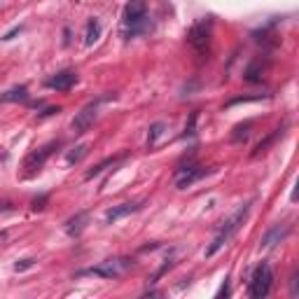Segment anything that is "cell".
Returning a JSON list of instances; mask_svg holds the SVG:
<instances>
[{
	"label": "cell",
	"mask_w": 299,
	"mask_h": 299,
	"mask_svg": "<svg viewBox=\"0 0 299 299\" xmlns=\"http://www.w3.org/2000/svg\"><path fill=\"white\" fill-rule=\"evenodd\" d=\"M124 26H127V35H140L152 28L145 0H129L124 7Z\"/></svg>",
	"instance_id": "obj_1"
},
{
	"label": "cell",
	"mask_w": 299,
	"mask_h": 299,
	"mask_svg": "<svg viewBox=\"0 0 299 299\" xmlns=\"http://www.w3.org/2000/svg\"><path fill=\"white\" fill-rule=\"evenodd\" d=\"M248 211H250V203L241 206V208H238V211H236L234 215H231L229 220H224V222H222V227H220V231H218V236H215V241L206 248V257H213V255L218 253L220 248H224V243L229 241L231 236H234L236 231H238V227L243 224V220H246Z\"/></svg>",
	"instance_id": "obj_2"
},
{
	"label": "cell",
	"mask_w": 299,
	"mask_h": 299,
	"mask_svg": "<svg viewBox=\"0 0 299 299\" xmlns=\"http://www.w3.org/2000/svg\"><path fill=\"white\" fill-rule=\"evenodd\" d=\"M129 269H133V259L129 257H117V259H105L96 266L82 269L77 276H101V278H119L124 276Z\"/></svg>",
	"instance_id": "obj_3"
},
{
	"label": "cell",
	"mask_w": 299,
	"mask_h": 299,
	"mask_svg": "<svg viewBox=\"0 0 299 299\" xmlns=\"http://www.w3.org/2000/svg\"><path fill=\"white\" fill-rule=\"evenodd\" d=\"M271 285H274V271H271L269 262H262L257 269L253 271V278H250V297L253 299H262L271 292Z\"/></svg>",
	"instance_id": "obj_4"
},
{
	"label": "cell",
	"mask_w": 299,
	"mask_h": 299,
	"mask_svg": "<svg viewBox=\"0 0 299 299\" xmlns=\"http://www.w3.org/2000/svg\"><path fill=\"white\" fill-rule=\"evenodd\" d=\"M58 140H52V143H47V145H42L40 150H33L26 159H23V168H26V173H35V171H40L42 166H45V161L49 159V157L54 155L58 150Z\"/></svg>",
	"instance_id": "obj_5"
},
{
	"label": "cell",
	"mask_w": 299,
	"mask_h": 299,
	"mask_svg": "<svg viewBox=\"0 0 299 299\" xmlns=\"http://www.w3.org/2000/svg\"><path fill=\"white\" fill-rule=\"evenodd\" d=\"M101 101L103 98H96V101H92V103H86L84 108L75 115V119H73V133H84V131H89V127L94 124V119H96V115H98V105H101Z\"/></svg>",
	"instance_id": "obj_6"
},
{
	"label": "cell",
	"mask_w": 299,
	"mask_h": 299,
	"mask_svg": "<svg viewBox=\"0 0 299 299\" xmlns=\"http://www.w3.org/2000/svg\"><path fill=\"white\" fill-rule=\"evenodd\" d=\"M190 45L196 49L199 56H208V45H211V21L196 23L190 31Z\"/></svg>",
	"instance_id": "obj_7"
},
{
	"label": "cell",
	"mask_w": 299,
	"mask_h": 299,
	"mask_svg": "<svg viewBox=\"0 0 299 299\" xmlns=\"http://www.w3.org/2000/svg\"><path fill=\"white\" fill-rule=\"evenodd\" d=\"M75 82H77V73L75 70H61V73L47 77L45 86L47 89H56V92H68V89H73Z\"/></svg>",
	"instance_id": "obj_8"
},
{
	"label": "cell",
	"mask_w": 299,
	"mask_h": 299,
	"mask_svg": "<svg viewBox=\"0 0 299 299\" xmlns=\"http://www.w3.org/2000/svg\"><path fill=\"white\" fill-rule=\"evenodd\" d=\"M206 168H201V166H185V168H180L178 171V175H175V187L178 190H187L190 185H194L196 180H201L203 175H206Z\"/></svg>",
	"instance_id": "obj_9"
},
{
	"label": "cell",
	"mask_w": 299,
	"mask_h": 299,
	"mask_svg": "<svg viewBox=\"0 0 299 299\" xmlns=\"http://www.w3.org/2000/svg\"><path fill=\"white\" fill-rule=\"evenodd\" d=\"M140 208H143V203H140V201L119 203V206H112L108 213H105V220H108V222H117V220L127 218V215H131V213H138Z\"/></svg>",
	"instance_id": "obj_10"
},
{
	"label": "cell",
	"mask_w": 299,
	"mask_h": 299,
	"mask_svg": "<svg viewBox=\"0 0 299 299\" xmlns=\"http://www.w3.org/2000/svg\"><path fill=\"white\" fill-rule=\"evenodd\" d=\"M288 234H290V227H288V224H274V227H271V229L266 231L264 236H262V248L276 246V243H281Z\"/></svg>",
	"instance_id": "obj_11"
},
{
	"label": "cell",
	"mask_w": 299,
	"mask_h": 299,
	"mask_svg": "<svg viewBox=\"0 0 299 299\" xmlns=\"http://www.w3.org/2000/svg\"><path fill=\"white\" fill-rule=\"evenodd\" d=\"M86 220H89V213H86V211L77 213L75 218H70L68 222H66V231H68L70 236H80V234H82V229L86 227Z\"/></svg>",
	"instance_id": "obj_12"
},
{
	"label": "cell",
	"mask_w": 299,
	"mask_h": 299,
	"mask_svg": "<svg viewBox=\"0 0 299 299\" xmlns=\"http://www.w3.org/2000/svg\"><path fill=\"white\" fill-rule=\"evenodd\" d=\"M283 133H285V127H281V129H276V131H274V133H269V136H266L264 140H259V143L255 145V150H253V155H250V157H259V155H264L266 150H269L271 145L276 143V140L281 138Z\"/></svg>",
	"instance_id": "obj_13"
},
{
	"label": "cell",
	"mask_w": 299,
	"mask_h": 299,
	"mask_svg": "<svg viewBox=\"0 0 299 299\" xmlns=\"http://www.w3.org/2000/svg\"><path fill=\"white\" fill-rule=\"evenodd\" d=\"M28 98V86H12L5 94H0V101L3 103H17V101H26Z\"/></svg>",
	"instance_id": "obj_14"
},
{
	"label": "cell",
	"mask_w": 299,
	"mask_h": 299,
	"mask_svg": "<svg viewBox=\"0 0 299 299\" xmlns=\"http://www.w3.org/2000/svg\"><path fill=\"white\" fill-rule=\"evenodd\" d=\"M122 159H124V155H119V157H108V159H103L101 164H96L92 171H86V180H92V178H96V175H101V173H103L108 166H115L117 161H122Z\"/></svg>",
	"instance_id": "obj_15"
},
{
	"label": "cell",
	"mask_w": 299,
	"mask_h": 299,
	"mask_svg": "<svg viewBox=\"0 0 299 299\" xmlns=\"http://www.w3.org/2000/svg\"><path fill=\"white\" fill-rule=\"evenodd\" d=\"M101 38V21L98 19H92V21L86 23V35H84V45L92 47L94 42Z\"/></svg>",
	"instance_id": "obj_16"
},
{
	"label": "cell",
	"mask_w": 299,
	"mask_h": 299,
	"mask_svg": "<svg viewBox=\"0 0 299 299\" xmlns=\"http://www.w3.org/2000/svg\"><path fill=\"white\" fill-rule=\"evenodd\" d=\"M253 124L255 122H243V124H238V127L234 129V133H231V140L234 143H243V140H248L250 138V129H253Z\"/></svg>",
	"instance_id": "obj_17"
},
{
	"label": "cell",
	"mask_w": 299,
	"mask_h": 299,
	"mask_svg": "<svg viewBox=\"0 0 299 299\" xmlns=\"http://www.w3.org/2000/svg\"><path fill=\"white\" fill-rule=\"evenodd\" d=\"M164 131H166V124H164V122H155V124L147 129V143L155 145L157 140L164 136Z\"/></svg>",
	"instance_id": "obj_18"
},
{
	"label": "cell",
	"mask_w": 299,
	"mask_h": 299,
	"mask_svg": "<svg viewBox=\"0 0 299 299\" xmlns=\"http://www.w3.org/2000/svg\"><path fill=\"white\" fill-rule=\"evenodd\" d=\"M86 152H89V147H86V145H77V147H73V152H68L66 161H68L70 166H73V164H80V161L86 157Z\"/></svg>",
	"instance_id": "obj_19"
},
{
	"label": "cell",
	"mask_w": 299,
	"mask_h": 299,
	"mask_svg": "<svg viewBox=\"0 0 299 299\" xmlns=\"http://www.w3.org/2000/svg\"><path fill=\"white\" fill-rule=\"evenodd\" d=\"M246 80L248 82H259L262 80V68H259V64H253L250 68L246 70Z\"/></svg>",
	"instance_id": "obj_20"
},
{
	"label": "cell",
	"mask_w": 299,
	"mask_h": 299,
	"mask_svg": "<svg viewBox=\"0 0 299 299\" xmlns=\"http://www.w3.org/2000/svg\"><path fill=\"white\" fill-rule=\"evenodd\" d=\"M35 264V259L33 257H26V259H19L17 264H14V271H26V269H31V266Z\"/></svg>",
	"instance_id": "obj_21"
},
{
	"label": "cell",
	"mask_w": 299,
	"mask_h": 299,
	"mask_svg": "<svg viewBox=\"0 0 299 299\" xmlns=\"http://www.w3.org/2000/svg\"><path fill=\"white\" fill-rule=\"evenodd\" d=\"M262 96H241V98H234V101H229L227 103V108H231V105H238V103H250V101H259Z\"/></svg>",
	"instance_id": "obj_22"
},
{
	"label": "cell",
	"mask_w": 299,
	"mask_h": 299,
	"mask_svg": "<svg viewBox=\"0 0 299 299\" xmlns=\"http://www.w3.org/2000/svg\"><path fill=\"white\" fill-rule=\"evenodd\" d=\"M196 117H199V112H192V115H190V122H187V127H185V136H192V133H194Z\"/></svg>",
	"instance_id": "obj_23"
},
{
	"label": "cell",
	"mask_w": 299,
	"mask_h": 299,
	"mask_svg": "<svg viewBox=\"0 0 299 299\" xmlns=\"http://www.w3.org/2000/svg\"><path fill=\"white\" fill-rule=\"evenodd\" d=\"M56 112H61V108H58V105H49V108H45L40 112V117H52V115H56Z\"/></svg>",
	"instance_id": "obj_24"
},
{
	"label": "cell",
	"mask_w": 299,
	"mask_h": 299,
	"mask_svg": "<svg viewBox=\"0 0 299 299\" xmlns=\"http://www.w3.org/2000/svg\"><path fill=\"white\" fill-rule=\"evenodd\" d=\"M47 199H49L47 194H42L40 199H35V201H33V211H42V208H45V203H47Z\"/></svg>",
	"instance_id": "obj_25"
},
{
	"label": "cell",
	"mask_w": 299,
	"mask_h": 299,
	"mask_svg": "<svg viewBox=\"0 0 299 299\" xmlns=\"http://www.w3.org/2000/svg\"><path fill=\"white\" fill-rule=\"evenodd\" d=\"M220 297H229V281H224L222 283V288L218 290V299Z\"/></svg>",
	"instance_id": "obj_26"
},
{
	"label": "cell",
	"mask_w": 299,
	"mask_h": 299,
	"mask_svg": "<svg viewBox=\"0 0 299 299\" xmlns=\"http://www.w3.org/2000/svg\"><path fill=\"white\" fill-rule=\"evenodd\" d=\"M10 211H12V203L10 201H3V203H0V215H3V213H10Z\"/></svg>",
	"instance_id": "obj_27"
},
{
	"label": "cell",
	"mask_w": 299,
	"mask_h": 299,
	"mask_svg": "<svg viewBox=\"0 0 299 299\" xmlns=\"http://www.w3.org/2000/svg\"><path fill=\"white\" fill-rule=\"evenodd\" d=\"M17 33H19V28H12L10 33H7L5 38H3V40H12V38H14V35H17Z\"/></svg>",
	"instance_id": "obj_28"
},
{
	"label": "cell",
	"mask_w": 299,
	"mask_h": 299,
	"mask_svg": "<svg viewBox=\"0 0 299 299\" xmlns=\"http://www.w3.org/2000/svg\"><path fill=\"white\" fill-rule=\"evenodd\" d=\"M0 238H5V231H0Z\"/></svg>",
	"instance_id": "obj_29"
}]
</instances>
